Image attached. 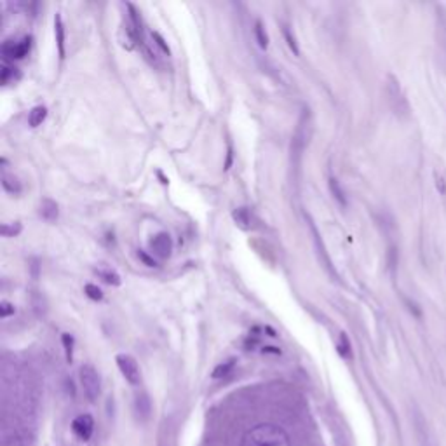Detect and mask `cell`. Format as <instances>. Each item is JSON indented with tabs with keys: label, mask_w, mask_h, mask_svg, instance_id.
<instances>
[{
	"label": "cell",
	"mask_w": 446,
	"mask_h": 446,
	"mask_svg": "<svg viewBox=\"0 0 446 446\" xmlns=\"http://www.w3.org/2000/svg\"><path fill=\"white\" fill-rule=\"evenodd\" d=\"M72 429L75 432V436L82 441H89L94 432V420L91 415L87 413H82V415L75 417L72 422Z\"/></svg>",
	"instance_id": "obj_6"
},
{
	"label": "cell",
	"mask_w": 446,
	"mask_h": 446,
	"mask_svg": "<svg viewBox=\"0 0 446 446\" xmlns=\"http://www.w3.org/2000/svg\"><path fill=\"white\" fill-rule=\"evenodd\" d=\"M16 73H18V68H16V67H9V65H4V67H2V77H0V79H2V84H7V82H9L11 77H12V79H14Z\"/></svg>",
	"instance_id": "obj_23"
},
{
	"label": "cell",
	"mask_w": 446,
	"mask_h": 446,
	"mask_svg": "<svg viewBox=\"0 0 446 446\" xmlns=\"http://www.w3.org/2000/svg\"><path fill=\"white\" fill-rule=\"evenodd\" d=\"M79 375H80V383H82L85 398L89 401H96L101 392V380L96 368H94L93 364H84V366L80 368Z\"/></svg>",
	"instance_id": "obj_3"
},
{
	"label": "cell",
	"mask_w": 446,
	"mask_h": 446,
	"mask_svg": "<svg viewBox=\"0 0 446 446\" xmlns=\"http://www.w3.org/2000/svg\"><path fill=\"white\" fill-rule=\"evenodd\" d=\"M235 363L237 361H235L234 358H232V359H228V361L218 364V366H216L215 370H213V378H223V376H227L232 370H234Z\"/></svg>",
	"instance_id": "obj_15"
},
{
	"label": "cell",
	"mask_w": 446,
	"mask_h": 446,
	"mask_svg": "<svg viewBox=\"0 0 446 446\" xmlns=\"http://www.w3.org/2000/svg\"><path fill=\"white\" fill-rule=\"evenodd\" d=\"M94 272H96L98 277H100V279H103L106 284H110V286H118V284H121V276H118L115 270L103 267V269H96Z\"/></svg>",
	"instance_id": "obj_13"
},
{
	"label": "cell",
	"mask_w": 446,
	"mask_h": 446,
	"mask_svg": "<svg viewBox=\"0 0 446 446\" xmlns=\"http://www.w3.org/2000/svg\"><path fill=\"white\" fill-rule=\"evenodd\" d=\"M0 314H2V317H9L11 314H14V305H11L9 302L4 300L0 304Z\"/></svg>",
	"instance_id": "obj_26"
},
{
	"label": "cell",
	"mask_w": 446,
	"mask_h": 446,
	"mask_svg": "<svg viewBox=\"0 0 446 446\" xmlns=\"http://www.w3.org/2000/svg\"><path fill=\"white\" fill-rule=\"evenodd\" d=\"M115 363L121 370L122 376L131 383V385H138L141 380V373H140V366H138L136 359L129 354H118L115 358Z\"/></svg>",
	"instance_id": "obj_4"
},
{
	"label": "cell",
	"mask_w": 446,
	"mask_h": 446,
	"mask_svg": "<svg viewBox=\"0 0 446 446\" xmlns=\"http://www.w3.org/2000/svg\"><path fill=\"white\" fill-rule=\"evenodd\" d=\"M152 39H154V42L157 44V46L162 49V52H164V54H167V56L171 54V49H169V46H167V44H166V40L162 39V35L159 34V32H152Z\"/></svg>",
	"instance_id": "obj_24"
},
{
	"label": "cell",
	"mask_w": 446,
	"mask_h": 446,
	"mask_svg": "<svg viewBox=\"0 0 446 446\" xmlns=\"http://www.w3.org/2000/svg\"><path fill=\"white\" fill-rule=\"evenodd\" d=\"M330 192L333 194V197L338 200V204H340V206H347L345 192H343V188L340 187V183H338V180L335 176L330 178Z\"/></svg>",
	"instance_id": "obj_14"
},
{
	"label": "cell",
	"mask_w": 446,
	"mask_h": 446,
	"mask_svg": "<svg viewBox=\"0 0 446 446\" xmlns=\"http://www.w3.org/2000/svg\"><path fill=\"white\" fill-rule=\"evenodd\" d=\"M32 47V37L24 35L19 40H6L2 46V54L9 60H23Z\"/></svg>",
	"instance_id": "obj_5"
},
{
	"label": "cell",
	"mask_w": 446,
	"mask_h": 446,
	"mask_svg": "<svg viewBox=\"0 0 446 446\" xmlns=\"http://www.w3.org/2000/svg\"><path fill=\"white\" fill-rule=\"evenodd\" d=\"M387 96H389V103H391V108L394 110V113L398 115H408L410 112V105H408V100L404 96L403 89L398 82L394 75L387 77Z\"/></svg>",
	"instance_id": "obj_2"
},
{
	"label": "cell",
	"mask_w": 446,
	"mask_h": 446,
	"mask_svg": "<svg viewBox=\"0 0 446 446\" xmlns=\"http://www.w3.org/2000/svg\"><path fill=\"white\" fill-rule=\"evenodd\" d=\"M263 352H274V354H279L281 350H279V349H276V347H265V349H263Z\"/></svg>",
	"instance_id": "obj_31"
},
{
	"label": "cell",
	"mask_w": 446,
	"mask_h": 446,
	"mask_svg": "<svg viewBox=\"0 0 446 446\" xmlns=\"http://www.w3.org/2000/svg\"><path fill=\"white\" fill-rule=\"evenodd\" d=\"M54 34H56V44H58L60 58L63 60L65 58V24L60 12L54 14Z\"/></svg>",
	"instance_id": "obj_9"
},
{
	"label": "cell",
	"mask_w": 446,
	"mask_h": 446,
	"mask_svg": "<svg viewBox=\"0 0 446 446\" xmlns=\"http://www.w3.org/2000/svg\"><path fill=\"white\" fill-rule=\"evenodd\" d=\"M338 352L342 358H350V343L345 333H340V342H338Z\"/></svg>",
	"instance_id": "obj_20"
},
{
	"label": "cell",
	"mask_w": 446,
	"mask_h": 446,
	"mask_svg": "<svg viewBox=\"0 0 446 446\" xmlns=\"http://www.w3.org/2000/svg\"><path fill=\"white\" fill-rule=\"evenodd\" d=\"M2 187L6 188L9 194H21V182H19L18 178L14 176V174H9V173H4L2 174Z\"/></svg>",
	"instance_id": "obj_11"
},
{
	"label": "cell",
	"mask_w": 446,
	"mask_h": 446,
	"mask_svg": "<svg viewBox=\"0 0 446 446\" xmlns=\"http://www.w3.org/2000/svg\"><path fill=\"white\" fill-rule=\"evenodd\" d=\"M47 117V108L42 105L39 106H34L30 112V115H28V124L32 126V128H37V126H40L44 121H46Z\"/></svg>",
	"instance_id": "obj_12"
},
{
	"label": "cell",
	"mask_w": 446,
	"mask_h": 446,
	"mask_svg": "<svg viewBox=\"0 0 446 446\" xmlns=\"http://www.w3.org/2000/svg\"><path fill=\"white\" fill-rule=\"evenodd\" d=\"M21 232V223L14 222V223H4L2 225V234L6 237H14Z\"/></svg>",
	"instance_id": "obj_19"
},
{
	"label": "cell",
	"mask_w": 446,
	"mask_h": 446,
	"mask_svg": "<svg viewBox=\"0 0 446 446\" xmlns=\"http://www.w3.org/2000/svg\"><path fill=\"white\" fill-rule=\"evenodd\" d=\"M241 446H291L284 429L274 424H260L244 434Z\"/></svg>",
	"instance_id": "obj_1"
},
{
	"label": "cell",
	"mask_w": 446,
	"mask_h": 446,
	"mask_svg": "<svg viewBox=\"0 0 446 446\" xmlns=\"http://www.w3.org/2000/svg\"><path fill=\"white\" fill-rule=\"evenodd\" d=\"M138 258H140V260L143 261V263L146 265V267H155V265H157V263H155V260H154V258H150V256L146 255L145 251H141V249H140V251H138Z\"/></svg>",
	"instance_id": "obj_27"
},
{
	"label": "cell",
	"mask_w": 446,
	"mask_h": 446,
	"mask_svg": "<svg viewBox=\"0 0 446 446\" xmlns=\"http://www.w3.org/2000/svg\"><path fill=\"white\" fill-rule=\"evenodd\" d=\"M61 342H63V347H65L67 361L72 363L73 361V337L70 333H63V335H61Z\"/></svg>",
	"instance_id": "obj_17"
},
{
	"label": "cell",
	"mask_w": 446,
	"mask_h": 446,
	"mask_svg": "<svg viewBox=\"0 0 446 446\" xmlns=\"http://www.w3.org/2000/svg\"><path fill=\"white\" fill-rule=\"evenodd\" d=\"M232 161H234V150H232V145H228V150H227V162H225V167H223V169H228V167L232 166Z\"/></svg>",
	"instance_id": "obj_30"
},
{
	"label": "cell",
	"mask_w": 446,
	"mask_h": 446,
	"mask_svg": "<svg viewBox=\"0 0 446 446\" xmlns=\"http://www.w3.org/2000/svg\"><path fill=\"white\" fill-rule=\"evenodd\" d=\"M84 291H85V294H87V296L91 298V300H94V302L103 300V291H101V289L98 288L96 284H91V282H89V284H85Z\"/></svg>",
	"instance_id": "obj_18"
},
{
	"label": "cell",
	"mask_w": 446,
	"mask_h": 446,
	"mask_svg": "<svg viewBox=\"0 0 446 446\" xmlns=\"http://www.w3.org/2000/svg\"><path fill=\"white\" fill-rule=\"evenodd\" d=\"M150 248L152 253L159 258H167L173 251V241L167 232H159L157 235H154V239L150 241Z\"/></svg>",
	"instance_id": "obj_7"
},
{
	"label": "cell",
	"mask_w": 446,
	"mask_h": 446,
	"mask_svg": "<svg viewBox=\"0 0 446 446\" xmlns=\"http://www.w3.org/2000/svg\"><path fill=\"white\" fill-rule=\"evenodd\" d=\"M136 410L140 411V410H143V415H148V411H150V401H148V398H146L145 394H141V396H136Z\"/></svg>",
	"instance_id": "obj_22"
},
{
	"label": "cell",
	"mask_w": 446,
	"mask_h": 446,
	"mask_svg": "<svg viewBox=\"0 0 446 446\" xmlns=\"http://www.w3.org/2000/svg\"><path fill=\"white\" fill-rule=\"evenodd\" d=\"M232 218L237 223V227H241L243 230H251L253 218L251 213L248 211V207H235L234 213H232Z\"/></svg>",
	"instance_id": "obj_8"
},
{
	"label": "cell",
	"mask_w": 446,
	"mask_h": 446,
	"mask_svg": "<svg viewBox=\"0 0 446 446\" xmlns=\"http://www.w3.org/2000/svg\"><path fill=\"white\" fill-rule=\"evenodd\" d=\"M284 39H286V42H288L289 49H291V51H293V54H294V56L300 54V49H298L296 40H294V37L291 35V32H289V28H288V26H284Z\"/></svg>",
	"instance_id": "obj_21"
},
{
	"label": "cell",
	"mask_w": 446,
	"mask_h": 446,
	"mask_svg": "<svg viewBox=\"0 0 446 446\" xmlns=\"http://www.w3.org/2000/svg\"><path fill=\"white\" fill-rule=\"evenodd\" d=\"M40 216L47 222H54L58 218V204L52 199H44L40 204Z\"/></svg>",
	"instance_id": "obj_10"
},
{
	"label": "cell",
	"mask_w": 446,
	"mask_h": 446,
	"mask_svg": "<svg viewBox=\"0 0 446 446\" xmlns=\"http://www.w3.org/2000/svg\"><path fill=\"white\" fill-rule=\"evenodd\" d=\"M436 188H437V192H439L441 195L446 194V182H444V178L441 176V174H436Z\"/></svg>",
	"instance_id": "obj_28"
},
{
	"label": "cell",
	"mask_w": 446,
	"mask_h": 446,
	"mask_svg": "<svg viewBox=\"0 0 446 446\" xmlns=\"http://www.w3.org/2000/svg\"><path fill=\"white\" fill-rule=\"evenodd\" d=\"M255 37H256V42H258V46L261 49H265L269 46V35H267V32H265V24L261 19H256V23H255Z\"/></svg>",
	"instance_id": "obj_16"
},
{
	"label": "cell",
	"mask_w": 446,
	"mask_h": 446,
	"mask_svg": "<svg viewBox=\"0 0 446 446\" xmlns=\"http://www.w3.org/2000/svg\"><path fill=\"white\" fill-rule=\"evenodd\" d=\"M398 260H399V256H398V249H396L394 246H391V248H389V253H387V263H389V269L394 270L396 267H398Z\"/></svg>",
	"instance_id": "obj_25"
},
{
	"label": "cell",
	"mask_w": 446,
	"mask_h": 446,
	"mask_svg": "<svg viewBox=\"0 0 446 446\" xmlns=\"http://www.w3.org/2000/svg\"><path fill=\"white\" fill-rule=\"evenodd\" d=\"M406 304H408V309H410V312H413V314H415L417 317H422V309H420V307L417 305L415 302H411V300H406Z\"/></svg>",
	"instance_id": "obj_29"
}]
</instances>
